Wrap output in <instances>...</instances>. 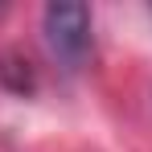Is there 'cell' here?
Here are the masks:
<instances>
[{"mask_svg": "<svg viewBox=\"0 0 152 152\" xmlns=\"http://www.w3.org/2000/svg\"><path fill=\"white\" fill-rule=\"evenodd\" d=\"M41 33H45V45H50L53 58L66 70H78L82 58H86V50H91V8L86 4H74V0L45 4Z\"/></svg>", "mask_w": 152, "mask_h": 152, "instance_id": "cell-1", "label": "cell"}]
</instances>
